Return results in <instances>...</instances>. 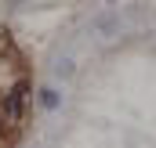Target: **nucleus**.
Returning a JSON list of instances; mask_svg holds the SVG:
<instances>
[{
    "mask_svg": "<svg viewBox=\"0 0 156 148\" xmlns=\"http://www.w3.org/2000/svg\"><path fill=\"white\" fill-rule=\"evenodd\" d=\"M40 105H44V109H58V90H51V87L40 90Z\"/></svg>",
    "mask_w": 156,
    "mask_h": 148,
    "instance_id": "nucleus-2",
    "label": "nucleus"
},
{
    "mask_svg": "<svg viewBox=\"0 0 156 148\" xmlns=\"http://www.w3.org/2000/svg\"><path fill=\"white\" fill-rule=\"evenodd\" d=\"M22 94H26V83H18V87L7 94V119H11V123L22 116Z\"/></svg>",
    "mask_w": 156,
    "mask_h": 148,
    "instance_id": "nucleus-1",
    "label": "nucleus"
}]
</instances>
